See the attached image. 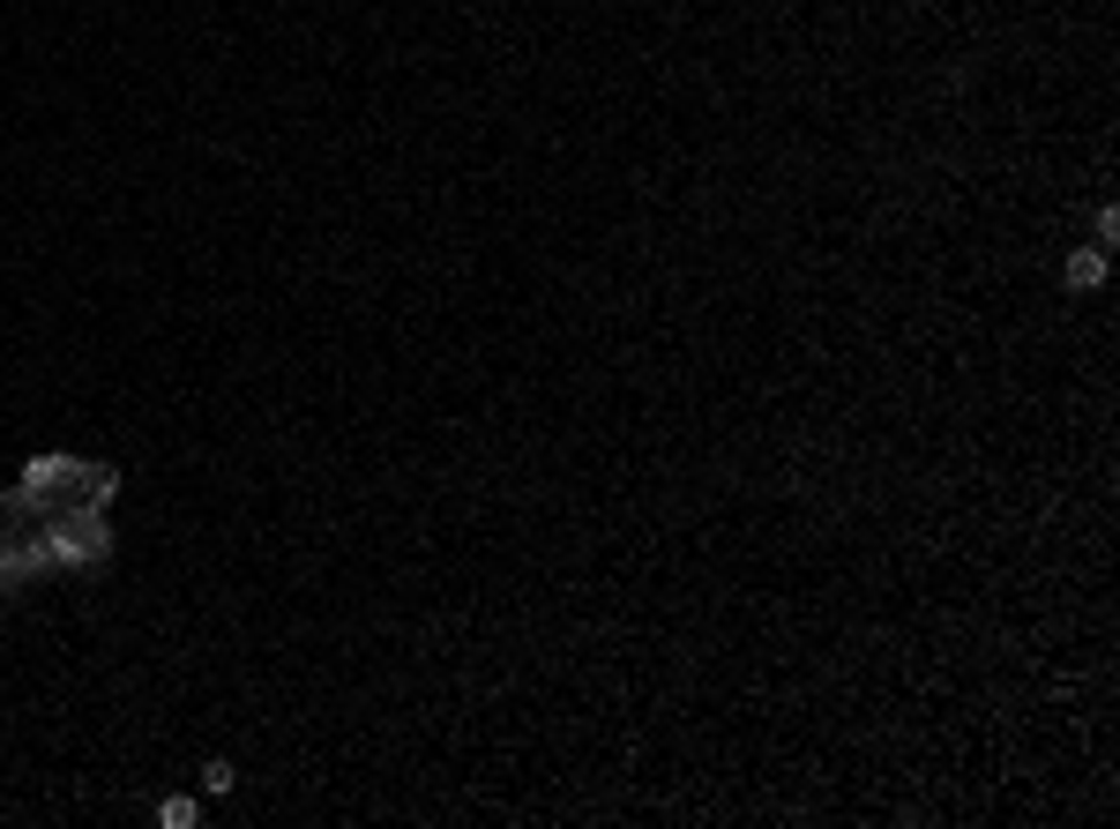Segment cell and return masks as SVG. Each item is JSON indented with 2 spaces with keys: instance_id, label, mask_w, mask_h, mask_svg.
Here are the masks:
<instances>
[{
  "instance_id": "obj_2",
  "label": "cell",
  "mask_w": 1120,
  "mask_h": 829,
  "mask_svg": "<svg viewBox=\"0 0 1120 829\" xmlns=\"http://www.w3.org/2000/svg\"><path fill=\"white\" fill-rule=\"evenodd\" d=\"M158 822H165V829H195V822H203V807H195L187 792H172V799H158Z\"/></svg>"
},
{
  "instance_id": "obj_1",
  "label": "cell",
  "mask_w": 1120,
  "mask_h": 829,
  "mask_svg": "<svg viewBox=\"0 0 1120 829\" xmlns=\"http://www.w3.org/2000/svg\"><path fill=\"white\" fill-rule=\"evenodd\" d=\"M1061 277H1069V291H1098V285H1106V247H1076Z\"/></svg>"
},
{
  "instance_id": "obj_3",
  "label": "cell",
  "mask_w": 1120,
  "mask_h": 829,
  "mask_svg": "<svg viewBox=\"0 0 1120 829\" xmlns=\"http://www.w3.org/2000/svg\"><path fill=\"white\" fill-rule=\"evenodd\" d=\"M232 785H240V770H232L224 755H209V762H203V792H209V799H224Z\"/></svg>"
}]
</instances>
